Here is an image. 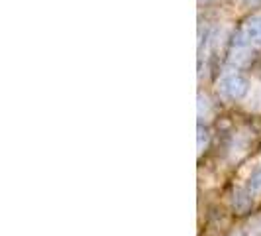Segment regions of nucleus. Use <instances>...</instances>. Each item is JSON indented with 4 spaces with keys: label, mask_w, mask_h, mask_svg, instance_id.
Masks as SVG:
<instances>
[{
    "label": "nucleus",
    "mask_w": 261,
    "mask_h": 236,
    "mask_svg": "<svg viewBox=\"0 0 261 236\" xmlns=\"http://www.w3.org/2000/svg\"><path fill=\"white\" fill-rule=\"evenodd\" d=\"M228 236H244L242 232H232V234H228Z\"/></svg>",
    "instance_id": "obj_11"
},
{
    "label": "nucleus",
    "mask_w": 261,
    "mask_h": 236,
    "mask_svg": "<svg viewBox=\"0 0 261 236\" xmlns=\"http://www.w3.org/2000/svg\"><path fill=\"white\" fill-rule=\"evenodd\" d=\"M210 144V130L202 124L198 122V154H202Z\"/></svg>",
    "instance_id": "obj_6"
},
{
    "label": "nucleus",
    "mask_w": 261,
    "mask_h": 236,
    "mask_svg": "<svg viewBox=\"0 0 261 236\" xmlns=\"http://www.w3.org/2000/svg\"><path fill=\"white\" fill-rule=\"evenodd\" d=\"M246 6H255V4H259L261 0H242Z\"/></svg>",
    "instance_id": "obj_10"
},
{
    "label": "nucleus",
    "mask_w": 261,
    "mask_h": 236,
    "mask_svg": "<svg viewBox=\"0 0 261 236\" xmlns=\"http://www.w3.org/2000/svg\"><path fill=\"white\" fill-rule=\"evenodd\" d=\"M240 32L246 36L249 45L261 48V16H251V18H248Z\"/></svg>",
    "instance_id": "obj_3"
},
{
    "label": "nucleus",
    "mask_w": 261,
    "mask_h": 236,
    "mask_svg": "<svg viewBox=\"0 0 261 236\" xmlns=\"http://www.w3.org/2000/svg\"><path fill=\"white\" fill-rule=\"evenodd\" d=\"M216 91L218 95L230 101V103H238V101H244L251 91V83L244 73H238V71H230V73H224L222 77L218 79L216 83Z\"/></svg>",
    "instance_id": "obj_1"
},
{
    "label": "nucleus",
    "mask_w": 261,
    "mask_h": 236,
    "mask_svg": "<svg viewBox=\"0 0 261 236\" xmlns=\"http://www.w3.org/2000/svg\"><path fill=\"white\" fill-rule=\"evenodd\" d=\"M210 110H212V105H210L208 97L198 92V116H200V122L210 116Z\"/></svg>",
    "instance_id": "obj_7"
},
{
    "label": "nucleus",
    "mask_w": 261,
    "mask_h": 236,
    "mask_svg": "<svg viewBox=\"0 0 261 236\" xmlns=\"http://www.w3.org/2000/svg\"><path fill=\"white\" fill-rule=\"evenodd\" d=\"M248 103H249L248 105L249 110H259L261 112V85L251 91V95L248 97Z\"/></svg>",
    "instance_id": "obj_8"
},
{
    "label": "nucleus",
    "mask_w": 261,
    "mask_h": 236,
    "mask_svg": "<svg viewBox=\"0 0 261 236\" xmlns=\"http://www.w3.org/2000/svg\"><path fill=\"white\" fill-rule=\"evenodd\" d=\"M249 236H261V217L255 219L253 224L249 226Z\"/></svg>",
    "instance_id": "obj_9"
},
{
    "label": "nucleus",
    "mask_w": 261,
    "mask_h": 236,
    "mask_svg": "<svg viewBox=\"0 0 261 236\" xmlns=\"http://www.w3.org/2000/svg\"><path fill=\"white\" fill-rule=\"evenodd\" d=\"M253 59V53L249 52V48H232V52L228 55V61L236 67L249 65Z\"/></svg>",
    "instance_id": "obj_4"
},
{
    "label": "nucleus",
    "mask_w": 261,
    "mask_h": 236,
    "mask_svg": "<svg viewBox=\"0 0 261 236\" xmlns=\"http://www.w3.org/2000/svg\"><path fill=\"white\" fill-rule=\"evenodd\" d=\"M246 187H248L253 195H259L261 193V166H255L251 170V173H249L248 179H246Z\"/></svg>",
    "instance_id": "obj_5"
},
{
    "label": "nucleus",
    "mask_w": 261,
    "mask_h": 236,
    "mask_svg": "<svg viewBox=\"0 0 261 236\" xmlns=\"http://www.w3.org/2000/svg\"><path fill=\"white\" fill-rule=\"evenodd\" d=\"M230 205L236 210V215H248L253 207V193L248 187H236L230 195Z\"/></svg>",
    "instance_id": "obj_2"
}]
</instances>
